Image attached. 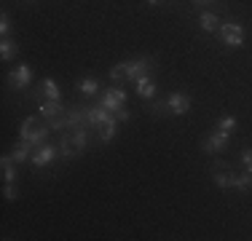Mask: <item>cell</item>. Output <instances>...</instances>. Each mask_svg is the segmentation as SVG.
I'll use <instances>...</instances> for the list:
<instances>
[{"mask_svg": "<svg viewBox=\"0 0 252 241\" xmlns=\"http://www.w3.org/2000/svg\"><path fill=\"white\" fill-rule=\"evenodd\" d=\"M89 145V137H86V129H70L62 134L59 140V155L62 158H73V155L83 153Z\"/></svg>", "mask_w": 252, "mask_h": 241, "instance_id": "6da1fadb", "label": "cell"}, {"mask_svg": "<svg viewBox=\"0 0 252 241\" xmlns=\"http://www.w3.org/2000/svg\"><path fill=\"white\" fill-rule=\"evenodd\" d=\"M49 131H51V126H49V120L46 123H40L38 116H32V118H27L25 123H22V140H30L38 148V145H43L46 142V137H49Z\"/></svg>", "mask_w": 252, "mask_h": 241, "instance_id": "7a4b0ae2", "label": "cell"}, {"mask_svg": "<svg viewBox=\"0 0 252 241\" xmlns=\"http://www.w3.org/2000/svg\"><path fill=\"white\" fill-rule=\"evenodd\" d=\"M218 35H220V40H223L228 48L244 46V27L239 22H223L220 30H218Z\"/></svg>", "mask_w": 252, "mask_h": 241, "instance_id": "3957f363", "label": "cell"}, {"mask_svg": "<svg viewBox=\"0 0 252 241\" xmlns=\"http://www.w3.org/2000/svg\"><path fill=\"white\" fill-rule=\"evenodd\" d=\"M99 105L105 107V110H110V113L121 110V107L126 105V91H124V89H107V91L102 94Z\"/></svg>", "mask_w": 252, "mask_h": 241, "instance_id": "277c9868", "label": "cell"}, {"mask_svg": "<svg viewBox=\"0 0 252 241\" xmlns=\"http://www.w3.org/2000/svg\"><path fill=\"white\" fill-rule=\"evenodd\" d=\"M166 110H169L172 116H185V113H190V96L183 94V91L169 94V99H166Z\"/></svg>", "mask_w": 252, "mask_h": 241, "instance_id": "5b68a950", "label": "cell"}, {"mask_svg": "<svg viewBox=\"0 0 252 241\" xmlns=\"http://www.w3.org/2000/svg\"><path fill=\"white\" fill-rule=\"evenodd\" d=\"M228 140H231V134H228V131L215 129V131H209V137L204 140V150H207V153H220V150H225Z\"/></svg>", "mask_w": 252, "mask_h": 241, "instance_id": "8992f818", "label": "cell"}, {"mask_svg": "<svg viewBox=\"0 0 252 241\" xmlns=\"http://www.w3.org/2000/svg\"><path fill=\"white\" fill-rule=\"evenodd\" d=\"M124 67H126V81H137L142 75H151L153 64L148 59H131V62H124Z\"/></svg>", "mask_w": 252, "mask_h": 241, "instance_id": "52a82bcc", "label": "cell"}, {"mask_svg": "<svg viewBox=\"0 0 252 241\" xmlns=\"http://www.w3.org/2000/svg\"><path fill=\"white\" fill-rule=\"evenodd\" d=\"M57 155H59V148H54V145H38V150H35V153H32V158H30V161H32V164L35 166H49L51 164V161L54 158H57Z\"/></svg>", "mask_w": 252, "mask_h": 241, "instance_id": "ba28073f", "label": "cell"}, {"mask_svg": "<svg viewBox=\"0 0 252 241\" xmlns=\"http://www.w3.org/2000/svg\"><path fill=\"white\" fill-rule=\"evenodd\" d=\"M233 177H236V172L231 169V164H215L212 180L218 188H233Z\"/></svg>", "mask_w": 252, "mask_h": 241, "instance_id": "9c48e42d", "label": "cell"}, {"mask_svg": "<svg viewBox=\"0 0 252 241\" xmlns=\"http://www.w3.org/2000/svg\"><path fill=\"white\" fill-rule=\"evenodd\" d=\"M113 118V113L110 110H105L102 105H97V107H86V126H99L105 123V120H110Z\"/></svg>", "mask_w": 252, "mask_h": 241, "instance_id": "30bf717a", "label": "cell"}, {"mask_svg": "<svg viewBox=\"0 0 252 241\" xmlns=\"http://www.w3.org/2000/svg\"><path fill=\"white\" fill-rule=\"evenodd\" d=\"M30 81H32L30 64H16V70L11 72V83H14L16 89H25V86H30Z\"/></svg>", "mask_w": 252, "mask_h": 241, "instance_id": "8fae6325", "label": "cell"}, {"mask_svg": "<svg viewBox=\"0 0 252 241\" xmlns=\"http://www.w3.org/2000/svg\"><path fill=\"white\" fill-rule=\"evenodd\" d=\"M40 94H46L49 99H59V102H62V91H59V86H57V81H54V78H43V81H40L35 96H40Z\"/></svg>", "mask_w": 252, "mask_h": 241, "instance_id": "7c38bea8", "label": "cell"}, {"mask_svg": "<svg viewBox=\"0 0 252 241\" xmlns=\"http://www.w3.org/2000/svg\"><path fill=\"white\" fill-rule=\"evenodd\" d=\"M38 113H40L46 120H49V118L62 116L64 107H62V102H59V99H49V102H40V105H38Z\"/></svg>", "mask_w": 252, "mask_h": 241, "instance_id": "4fadbf2b", "label": "cell"}, {"mask_svg": "<svg viewBox=\"0 0 252 241\" xmlns=\"http://www.w3.org/2000/svg\"><path fill=\"white\" fill-rule=\"evenodd\" d=\"M32 148H35V145L30 142V140H22L19 145H14V150H11V158H14L16 164H22V161L32 158Z\"/></svg>", "mask_w": 252, "mask_h": 241, "instance_id": "5bb4252c", "label": "cell"}, {"mask_svg": "<svg viewBox=\"0 0 252 241\" xmlns=\"http://www.w3.org/2000/svg\"><path fill=\"white\" fill-rule=\"evenodd\" d=\"M134 83H137V94H140L142 99H151V96L156 94V89H158V86H156V81H153L151 75H142V78H137Z\"/></svg>", "mask_w": 252, "mask_h": 241, "instance_id": "9a60e30c", "label": "cell"}, {"mask_svg": "<svg viewBox=\"0 0 252 241\" xmlns=\"http://www.w3.org/2000/svg\"><path fill=\"white\" fill-rule=\"evenodd\" d=\"M199 24H201L204 32H218V30H220V19L215 14H209V11H204V14H201Z\"/></svg>", "mask_w": 252, "mask_h": 241, "instance_id": "2e32d148", "label": "cell"}, {"mask_svg": "<svg viewBox=\"0 0 252 241\" xmlns=\"http://www.w3.org/2000/svg\"><path fill=\"white\" fill-rule=\"evenodd\" d=\"M78 91L86 94V96H94L99 91V81L97 78H81V81H78Z\"/></svg>", "mask_w": 252, "mask_h": 241, "instance_id": "e0dca14e", "label": "cell"}, {"mask_svg": "<svg viewBox=\"0 0 252 241\" xmlns=\"http://www.w3.org/2000/svg\"><path fill=\"white\" fill-rule=\"evenodd\" d=\"M233 188L242 190V193L252 190V172H247V169H244L242 174H236V177H233Z\"/></svg>", "mask_w": 252, "mask_h": 241, "instance_id": "ac0fdd59", "label": "cell"}, {"mask_svg": "<svg viewBox=\"0 0 252 241\" xmlns=\"http://www.w3.org/2000/svg\"><path fill=\"white\" fill-rule=\"evenodd\" d=\"M116 126H118L116 116H113L110 120H105V123L99 126V140H102V142H110V140H113V134H116Z\"/></svg>", "mask_w": 252, "mask_h": 241, "instance_id": "d6986e66", "label": "cell"}, {"mask_svg": "<svg viewBox=\"0 0 252 241\" xmlns=\"http://www.w3.org/2000/svg\"><path fill=\"white\" fill-rule=\"evenodd\" d=\"M0 166H3V180H5V182H14V180H16L14 158H11V155H3V158H0Z\"/></svg>", "mask_w": 252, "mask_h": 241, "instance_id": "ffe728a7", "label": "cell"}, {"mask_svg": "<svg viewBox=\"0 0 252 241\" xmlns=\"http://www.w3.org/2000/svg\"><path fill=\"white\" fill-rule=\"evenodd\" d=\"M16 54H19V46L14 43V40H8V38H3V43H0V57L8 62V59H14Z\"/></svg>", "mask_w": 252, "mask_h": 241, "instance_id": "44dd1931", "label": "cell"}, {"mask_svg": "<svg viewBox=\"0 0 252 241\" xmlns=\"http://www.w3.org/2000/svg\"><path fill=\"white\" fill-rule=\"evenodd\" d=\"M218 129H223V131H228V134H233L236 131V118L233 116H223L218 120Z\"/></svg>", "mask_w": 252, "mask_h": 241, "instance_id": "7402d4cb", "label": "cell"}, {"mask_svg": "<svg viewBox=\"0 0 252 241\" xmlns=\"http://www.w3.org/2000/svg\"><path fill=\"white\" fill-rule=\"evenodd\" d=\"M110 81H113V83L126 81V67H124V64H116V67L110 70Z\"/></svg>", "mask_w": 252, "mask_h": 241, "instance_id": "603a6c76", "label": "cell"}, {"mask_svg": "<svg viewBox=\"0 0 252 241\" xmlns=\"http://www.w3.org/2000/svg\"><path fill=\"white\" fill-rule=\"evenodd\" d=\"M8 30H11V19H8V14H3V16H0V35L5 38V35H8Z\"/></svg>", "mask_w": 252, "mask_h": 241, "instance_id": "cb8c5ba5", "label": "cell"}, {"mask_svg": "<svg viewBox=\"0 0 252 241\" xmlns=\"http://www.w3.org/2000/svg\"><path fill=\"white\" fill-rule=\"evenodd\" d=\"M242 164H244V169H247V172H252V148H247L242 153Z\"/></svg>", "mask_w": 252, "mask_h": 241, "instance_id": "d4e9b609", "label": "cell"}, {"mask_svg": "<svg viewBox=\"0 0 252 241\" xmlns=\"http://www.w3.org/2000/svg\"><path fill=\"white\" fill-rule=\"evenodd\" d=\"M3 193H5V198H8V201H14V198L19 196V193H16V185H14V182H5V190H3Z\"/></svg>", "mask_w": 252, "mask_h": 241, "instance_id": "484cf974", "label": "cell"}, {"mask_svg": "<svg viewBox=\"0 0 252 241\" xmlns=\"http://www.w3.org/2000/svg\"><path fill=\"white\" fill-rule=\"evenodd\" d=\"M113 116H116V120H118V123H126V120L131 118V113H129V110H124V107H121V110H116Z\"/></svg>", "mask_w": 252, "mask_h": 241, "instance_id": "4316f807", "label": "cell"}, {"mask_svg": "<svg viewBox=\"0 0 252 241\" xmlns=\"http://www.w3.org/2000/svg\"><path fill=\"white\" fill-rule=\"evenodd\" d=\"M196 5H207V3H212V0H193Z\"/></svg>", "mask_w": 252, "mask_h": 241, "instance_id": "83f0119b", "label": "cell"}, {"mask_svg": "<svg viewBox=\"0 0 252 241\" xmlns=\"http://www.w3.org/2000/svg\"><path fill=\"white\" fill-rule=\"evenodd\" d=\"M156 3H158V0H148V5H156Z\"/></svg>", "mask_w": 252, "mask_h": 241, "instance_id": "f1b7e54d", "label": "cell"}, {"mask_svg": "<svg viewBox=\"0 0 252 241\" xmlns=\"http://www.w3.org/2000/svg\"><path fill=\"white\" fill-rule=\"evenodd\" d=\"M158 3H161V0H158Z\"/></svg>", "mask_w": 252, "mask_h": 241, "instance_id": "f546056e", "label": "cell"}]
</instances>
